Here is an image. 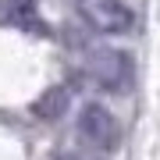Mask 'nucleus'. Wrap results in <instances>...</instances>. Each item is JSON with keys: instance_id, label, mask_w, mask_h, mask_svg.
<instances>
[{"instance_id": "nucleus-2", "label": "nucleus", "mask_w": 160, "mask_h": 160, "mask_svg": "<svg viewBox=\"0 0 160 160\" xmlns=\"http://www.w3.org/2000/svg\"><path fill=\"white\" fill-rule=\"evenodd\" d=\"M86 78L100 89H125L132 78V57L121 50H92L86 57Z\"/></svg>"}, {"instance_id": "nucleus-3", "label": "nucleus", "mask_w": 160, "mask_h": 160, "mask_svg": "<svg viewBox=\"0 0 160 160\" xmlns=\"http://www.w3.org/2000/svg\"><path fill=\"white\" fill-rule=\"evenodd\" d=\"M82 7V22L89 25L92 32L103 36H121L132 29V7L121 4V0H86Z\"/></svg>"}, {"instance_id": "nucleus-5", "label": "nucleus", "mask_w": 160, "mask_h": 160, "mask_svg": "<svg viewBox=\"0 0 160 160\" xmlns=\"http://www.w3.org/2000/svg\"><path fill=\"white\" fill-rule=\"evenodd\" d=\"M68 103H71V96H68V89L64 86H50L46 92H39V96L32 100V114L39 118V121H57L64 110H68Z\"/></svg>"}, {"instance_id": "nucleus-4", "label": "nucleus", "mask_w": 160, "mask_h": 160, "mask_svg": "<svg viewBox=\"0 0 160 160\" xmlns=\"http://www.w3.org/2000/svg\"><path fill=\"white\" fill-rule=\"evenodd\" d=\"M0 18H4L7 25H18V29L25 32H36V36H46V22L39 18L36 11V0H4L0 4Z\"/></svg>"}, {"instance_id": "nucleus-7", "label": "nucleus", "mask_w": 160, "mask_h": 160, "mask_svg": "<svg viewBox=\"0 0 160 160\" xmlns=\"http://www.w3.org/2000/svg\"><path fill=\"white\" fill-rule=\"evenodd\" d=\"M78 4H86V0H78Z\"/></svg>"}, {"instance_id": "nucleus-6", "label": "nucleus", "mask_w": 160, "mask_h": 160, "mask_svg": "<svg viewBox=\"0 0 160 160\" xmlns=\"http://www.w3.org/2000/svg\"><path fill=\"white\" fill-rule=\"evenodd\" d=\"M53 160H96L92 153H57Z\"/></svg>"}, {"instance_id": "nucleus-1", "label": "nucleus", "mask_w": 160, "mask_h": 160, "mask_svg": "<svg viewBox=\"0 0 160 160\" xmlns=\"http://www.w3.org/2000/svg\"><path fill=\"white\" fill-rule=\"evenodd\" d=\"M78 139L89 149H96V153H110L118 146V139H121L114 114L103 103H86L82 114H78Z\"/></svg>"}]
</instances>
